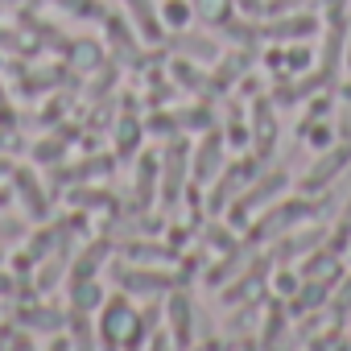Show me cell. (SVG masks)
Masks as SVG:
<instances>
[{
	"mask_svg": "<svg viewBox=\"0 0 351 351\" xmlns=\"http://www.w3.org/2000/svg\"><path fill=\"white\" fill-rule=\"evenodd\" d=\"M240 71H244V54H232V58L223 62V71L215 75V87H228V83H232V79H236Z\"/></svg>",
	"mask_w": 351,
	"mask_h": 351,
	"instance_id": "29",
	"label": "cell"
},
{
	"mask_svg": "<svg viewBox=\"0 0 351 351\" xmlns=\"http://www.w3.org/2000/svg\"><path fill=\"white\" fill-rule=\"evenodd\" d=\"M219 173H223V136H219V128H207V136L199 141V149L191 157V182L211 186Z\"/></svg>",
	"mask_w": 351,
	"mask_h": 351,
	"instance_id": "2",
	"label": "cell"
},
{
	"mask_svg": "<svg viewBox=\"0 0 351 351\" xmlns=\"http://www.w3.org/2000/svg\"><path fill=\"white\" fill-rule=\"evenodd\" d=\"M5 203H9V191H0V207H5Z\"/></svg>",
	"mask_w": 351,
	"mask_h": 351,
	"instance_id": "41",
	"label": "cell"
},
{
	"mask_svg": "<svg viewBox=\"0 0 351 351\" xmlns=\"http://www.w3.org/2000/svg\"><path fill=\"white\" fill-rule=\"evenodd\" d=\"M13 186H17V195H21L29 219H46V215H50L46 191L38 186V173H34V169H13Z\"/></svg>",
	"mask_w": 351,
	"mask_h": 351,
	"instance_id": "7",
	"label": "cell"
},
{
	"mask_svg": "<svg viewBox=\"0 0 351 351\" xmlns=\"http://www.w3.org/2000/svg\"><path fill=\"white\" fill-rule=\"evenodd\" d=\"M71 330H75V343L87 347L91 343V322H87V310H75L71 306Z\"/></svg>",
	"mask_w": 351,
	"mask_h": 351,
	"instance_id": "28",
	"label": "cell"
},
{
	"mask_svg": "<svg viewBox=\"0 0 351 351\" xmlns=\"http://www.w3.org/2000/svg\"><path fill=\"white\" fill-rule=\"evenodd\" d=\"M66 141H71V132H66V128H62L58 136L50 132V136H46V141H42V145L34 149V161H38V165H58V157H62Z\"/></svg>",
	"mask_w": 351,
	"mask_h": 351,
	"instance_id": "17",
	"label": "cell"
},
{
	"mask_svg": "<svg viewBox=\"0 0 351 351\" xmlns=\"http://www.w3.org/2000/svg\"><path fill=\"white\" fill-rule=\"evenodd\" d=\"M54 5H58V9H66V13H75V17H91V21L108 17L99 0H54Z\"/></svg>",
	"mask_w": 351,
	"mask_h": 351,
	"instance_id": "20",
	"label": "cell"
},
{
	"mask_svg": "<svg viewBox=\"0 0 351 351\" xmlns=\"http://www.w3.org/2000/svg\"><path fill=\"white\" fill-rule=\"evenodd\" d=\"M62 269H66V265H62V256H46V261H42V269H38V289H50V285L62 277Z\"/></svg>",
	"mask_w": 351,
	"mask_h": 351,
	"instance_id": "27",
	"label": "cell"
},
{
	"mask_svg": "<svg viewBox=\"0 0 351 351\" xmlns=\"http://www.w3.org/2000/svg\"><path fill=\"white\" fill-rule=\"evenodd\" d=\"M116 285L124 293H153V289H173L178 277L165 269H116Z\"/></svg>",
	"mask_w": 351,
	"mask_h": 351,
	"instance_id": "6",
	"label": "cell"
},
{
	"mask_svg": "<svg viewBox=\"0 0 351 351\" xmlns=\"http://www.w3.org/2000/svg\"><path fill=\"white\" fill-rule=\"evenodd\" d=\"M330 285H335V277H322L318 285H306V289H302V293L289 302V310H298V314H302V310H314V306H322V302H326V293H330Z\"/></svg>",
	"mask_w": 351,
	"mask_h": 351,
	"instance_id": "16",
	"label": "cell"
},
{
	"mask_svg": "<svg viewBox=\"0 0 351 351\" xmlns=\"http://www.w3.org/2000/svg\"><path fill=\"white\" fill-rule=\"evenodd\" d=\"M136 145H141V124L132 116H120V124H116V153L120 157H132Z\"/></svg>",
	"mask_w": 351,
	"mask_h": 351,
	"instance_id": "15",
	"label": "cell"
},
{
	"mask_svg": "<svg viewBox=\"0 0 351 351\" xmlns=\"http://www.w3.org/2000/svg\"><path fill=\"white\" fill-rule=\"evenodd\" d=\"M335 310H351V277L343 281V289H339V302H335Z\"/></svg>",
	"mask_w": 351,
	"mask_h": 351,
	"instance_id": "36",
	"label": "cell"
},
{
	"mask_svg": "<svg viewBox=\"0 0 351 351\" xmlns=\"http://www.w3.org/2000/svg\"><path fill=\"white\" fill-rule=\"evenodd\" d=\"M326 132H330V128H310V145H314V149H326V145H330Z\"/></svg>",
	"mask_w": 351,
	"mask_h": 351,
	"instance_id": "35",
	"label": "cell"
},
{
	"mask_svg": "<svg viewBox=\"0 0 351 351\" xmlns=\"http://www.w3.org/2000/svg\"><path fill=\"white\" fill-rule=\"evenodd\" d=\"M157 178H161V157L157 153H141V165H136V207H149L153 203Z\"/></svg>",
	"mask_w": 351,
	"mask_h": 351,
	"instance_id": "10",
	"label": "cell"
},
{
	"mask_svg": "<svg viewBox=\"0 0 351 351\" xmlns=\"http://www.w3.org/2000/svg\"><path fill=\"white\" fill-rule=\"evenodd\" d=\"M351 240V203L343 207V215H339V228H335V240H330V248H343Z\"/></svg>",
	"mask_w": 351,
	"mask_h": 351,
	"instance_id": "30",
	"label": "cell"
},
{
	"mask_svg": "<svg viewBox=\"0 0 351 351\" xmlns=\"http://www.w3.org/2000/svg\"><path fill=\"white\" fill-rule=\"evenodd\" d=\"M161 21L173 25V29H182L191 21V5H182V0H165V5H161Z\"/></svg>",
	"mask_w": 351,
	"mask_h": 351,
	"instance_id": "25",
	"label": "cell"
},
{
	"mask_svg": "<svg viewBox=\"0 0 351 351\" xmlns=\"http://www.w3.org/2000/svg\"><path fill=\"white\" fill-rule=\"evenodd\" d=\"M9 289H13V281H9L5 273H0V293H9Z\"/></svg>",
	"mask_w": 351,
	"mask_h": 351,
	"instance_id": "39",
	"label": "cell"
},
{
	"mask_svg": "<svg viewBox=\"0 0 351 351\" xmlns=\"http://www.w3.org/2000/svg\"><path fill=\"white\" fill-rule=\"evenodd\" d=\"M265 34H269L273 42H293V38H310V34H318V17L302 13V17H289V21H277V25H269Z\"/></svg>",
	"mask_w": 351,
	"mask_h": 351,
	"instance_id": "12",
	"label": "cell"
},
{
	"mask_svg": "<svg viewBox=\"0 0 351 351\" xmlns=\"http://www.w3.org/2000/svg\"><path fill=\"white\" fill-rule=\"evenodd\" d=\"M326 17H347L343 13V0H326Z\"/></svg>",
	"mask_w": 351,
	"mask_h": 351,
	"instance_id": "37",
	"label": "cell"
},
{
	"mask_svg": "<svg viewBox=\"0 0 351 351\" xmlns=\"http://www.w3.org/2000/svg\"><path fill=\"white\" fill-rule=\"evenodd\" d=\"M104 256H108V240H95V244H91L87 252H79V261H75V273H71V277H75L71 285H79V281H91Z\"/></svg>",
	"mask_w": 351,
	"mask_h": 351,
	"instance_id": "14",
	"label": "cell"
},
{
	"mask_svg": "<svg viewBox=\"0 0 351 351\" xmlns=\"http://www.w3.org/2000/svg\"><path fill=\"white\" fill-rule=\"evenodd\" d=\"M128 5V13L136 17V29H141V38L145 42H161V34H165V21H161V13L153 9V0H124Z\"/></svg>",
	"mask_w": 351,
	"mask_h": 351,
	"instance_id": "9",
	"label": "cell"
},
{
	"mask_svg": "<svg viewBox=\"0 0 351 351\" xmlns=\"http://www.w3.org/2000/svg\"><path fill=\"white\" fill-rule=\"evenodd\" d=\"M261 277H265V261L256 265V273L248 269V273H244V281H240V285H232V289L223 293V302H228V306H236V302H244V293H248L252 285H261Z\"/></svg>",
	"mask_w": 351,
	"mask_h": 351,
	"instance_id": "23",
	"label": "cell"
},
{
	"mask_svg": "<svg viewBox=\"0 0 351 351\" xmlns=\"http://www.w3.org/2000/svg\"><path fill=\"white\" fill-rule=\"evenodd\" d=\"M281 186H285V173H281V169H273V173H265V178H261L256 186H248V191H240V195H236V207H232V219H236V223H244V219H248V211H256V207H265V203H269V199H273V195H277Z\"/></svg>",
	"mask_w": 351,
	"mask_h": 351,
	"instance_id": "5",
	"label": "cell"
},
{
	"mask_svg": "<svg viewBox=\"0 0 351 351\" xmlns=\"http://www.w3.org/2000/svg\"><path fill=\"white\" fill-rule=\"evenodd\" d=\"M191 326H195V318H191L186 293H173V298H169V330H173V343H178V347L191 343Z\"/></svg>",
	"mask_w": 351,
	"mask_h": 351,
	"instance_id": "11",
	"label": "cell"
},
{
	"mask_svg": "<svg viewBox=\"0 0 351 351\" xmlns=\"http://www.w3.org/2000/svg\"><path fill=\"white\" fill-rule=\"evenodd\" d=\"M339 141H351V91H343V108H339Z\"/></svg>",
	"mask_w": 351,
	"mask_h": 351,
	"instance_id": "31",
	"label": "cell"
},
{
	"mask_svg": "<svg viewBox=\"0 0 351 351\" xmlns=\"http://www.w3.org/2000/svg\"><path fill=\"white\" fill-rule=\"evenodd\" d=\"M306 62H310V50H306V46L285 50V71H306Z\"/></svg>",
	"mask_w": 351,
	"mask_h": 351,
	"instance_id": "32",
	"label": "cell"
},
{
	"mask_svg": "<svg viewBox=\"0 0 351 351\" xmlns=\"http://www.w3.org/2000/svg\"><path fill=\"white\" fill-rule=\"evenodd\" d=\"M0 5H5V0H0Z\"/></svg>",
	"mask_w": 351,
	"mask_h": 351,
	"instance_id": "42",
	"label": "cell"
},
{
	"mask_svg": "<svg viewBox=\"0 0 351 351\" xmlns=\"http://www.w3.org/2000/svg\"><path fill=\"white\" fill-rule=\"evenodd\" d=\"M99 330H104V343L108 347H136L145 335V326H141V318H136V310H132V302L128 298H112L108 306H104V318H99Z\"/></svg>",
	"mask_w": 351,
	"mask_h": 351,
	"instance_id": "1",
	"label": "cell"
},
{
	"mask_svg": "<svg viewBox=\"0 0 351 351\" xmlns=\"http://www.w3.org/2000/svg\"><path fill=\"white\" fill-rule=\"evenodd\" d=\"M310 211H314L310 203H273V207H269V215L256 223V236H277L281 228L289 232V228H293V223H302Z\"/></svg>",
	"mask_w": 351,
	"mask_h": 351,
	"instance_id": "8",
	"label": "cell"
},
{
	"mask_svg": "<svg viewBox=\"0 0 351 351\" xmlns=\"http://www.w3.org/2000/svg\"><path fill=\"white\" fill-rule=\"evenodd\" d=\"M0 173H9V161H5V157H0Z\"/></svg>",
	"mask_w": 351,
	"mask_h": 351,
	"instance_id": "40",
	"label": "cell"
},
{
	"mask_svg": "<svg viewBox=\"0 0 351 351\" xmlns=\"http://www.w3.org/2000/svg\"><path fill=\"white\" fill-rule=\"evenodd\" d=\"M71 306H75V310H95V306H99V285H95V277L75 285V298H71Z\"/></svg>",
	"mask_w": 351,
	"mask_h": 351,
	"instance_id": "24",
	"label": "cell"
},
{
	"mask_svg": "<svg viewBox=\"0 0 351 351\" xmlns=\"http://www.w3.org/2000/svg\"><path fill=\"white\" fill-rule=\"evenodd\" d=\"M281 330H285V306H281V302H269V322H265V339H261V343H265V347H277V343L285 339Z\"/></svg>",
	"mask_w": 351,
	"mask_h": 351,
	"instance_id": "18",
	"label": "cell"
},
{
	"mask_svg": "<svg viewBox=\"0 0 351 351\" xmlns=\"http://www.w3.org/2000/svg\"><path fill=\"white\" fill-rule=\"evenodd\" d=\"M21 326H34V330L50 326V330H58L62 326V314L58 310H21Z\"/></svg>",
	"mask_w": 351,
	"mask_h": 351,
	"instance_id": "19",
	"label": "cell"
},
{
	"mask_svg": "<svg viewBox=\"0 0 351 351\" xmlns=\"http://www.w3.org/2000/svg\"><path fill=\"white\" fill-rule=\"evenodd\" d=\"M351 161V141H343V145H335V149H326L318 161H314V169L302 178V191L306 195H314V191H322V186H330L339 173H343V165Z\"/></svg>",
	"mask_w": 351,
	"mask_h": 351,
	"instance_id": "4",
	"label": "cell"
},
{
	"mask_svg": "<svg viewBox=\"0 0 351 351\" xmlns=\"http://www.w3.org/2000/svg\"><path fill=\"white\" fill-rule=\"evenodd\" d=\"M343 66L351 71V17H347V58H343Z\"/></svg>",
	"mask_w": 351,
	"mask_h": 351,
	"instance_id": "38",
	"label": "cell"
},
{
	"mask_svg": "<svg viewBox=\"0 0 351 351\" xmlns=\"http://www.w3.org/2000/svg\"><path fill=\"white\" fill-rule=\"evenodd\" d=\"M191 153H186V141H178L173 136L169 141V149H165V165H161V203L165 207H173L178 203V195H182V186H186V178H191Z\"/></svg>",
	"mask_w": 351,
	"mask_h": 351,
	"instance_id": "3",
	"label": "cell"
},
{
	"mask_svg": "<svg viewBox=\"0 0 351 351\" xmlns=\"http://www.w3.org/2000/svg\"><path fill=\"white\" fill-rule=\"evenodd\" d=\"M17 124V112H13V104H9V95H5V87H0V128H13Z\"/></svg>",
	"mask_w": 351,
	"mask_h": 351,
	"instance_id": "34",
	"label": "cell"
},
{
	"mask_svg": "<svg viewBox=\"0 0 351 351\" xmlns=\"http://www.w3.org/2000/svg\"><path fill=\"white\" fill-rule=\"evenodd\" d=\"M173 46H178V54H191V58H215L219 54L215 42H207V38H178Z\"/></svg>",
	"mask_w": 351,
	"mask_h": 351,
	"instance_id": "22",
	"label": "cell"
},
{
	"mask_svg": "<svg viewBox=\"0 0 351 351\" xmlns=\"http://www.w3.org/2000/svg\"><path fill=\"white\" fill-rule=\"evenodd\" d=\"M66 54H75V62H83V58H87V71H95V66H99V58H104V50H99V46H87V42H71V46H66ZM79 71H83V66H79Z\"/></svg>",
	"mask_w": 351,
	"mask_h": 351,
	"instance_id": "26",
	"label": "cell"
},
{
	"mask_svg": "<svg viewBox=\"0 0 351 351\" xmlns=\"http://www.w3.org/2000/svg\"><path fill=\"white\" fill-rule=\"evenodd\" d=\"M252 116H256V157H265V153L273 149V141H277V124H273V108H269L265 99H256V104H252Z\"/></svg>",
	"mask_w": 351,
	"mask_h": 351,
	"instance_id": "13",
	"label": "cell"
},
{
	"mask_svg": "<svg viewBox=\"0 0 351 351\" xmlns=\"http://www.w3.org/2000/svg\"><path fill=\"white\" fill-rule=\"evenodd\" d=\"M75 207H108L104 191H75Z\"/></svg>",
	"mask_w": 351,
	"mask_h": 351,
	"instance_id": "33",
	"label": "cell"
},
{
	"mask_svg": "<svg viewBox=\"0 0 351 351\" xmlns=\"http://www.w3.org/2000/svg\"><path fill=\"white\" fill-rule=\"evenodd\" d=\"M169 66H173V79L186 83L195 95H203V91H207V83H203V75L195 71V62H182V58H178V62H169Z\"/></svg>",
	"mask_w": 351,
	"mask_h": 351,
	"instance_id": "21",
	"label": "cell"
}]
</instances>
